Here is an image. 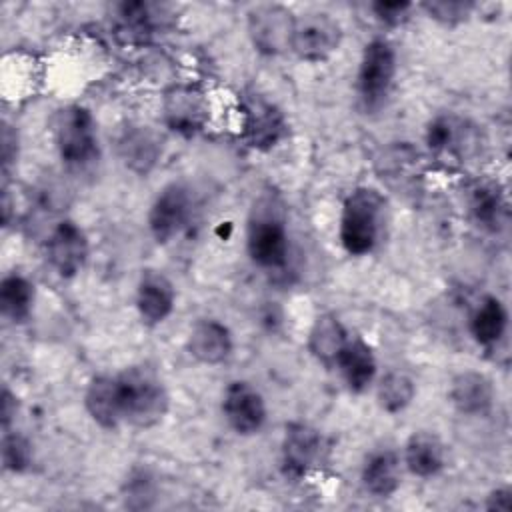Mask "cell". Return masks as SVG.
I'll use <instances>...</instances> for the list:
<instances>
[{
	"mask_svg": "<svg viewBox=\"0 0 512 512\" xmlns=\"http://www.w3.org/2000/svg\"><path fill=\"white\" fill-rule=\"evenodd\" d=\"M176 290L166 274L160 270H142L136 286V310L144 324H162L174 310Z\"/></svg>",
	"mask_w": 512,
	"mask_h": 512,
	"instance_id": "14",
	"label": "cell"
},
{
	"mask_svg": "<svg viewBox=\"0 0 512 512\" xmlns=\"http://www.w3.org/2000/svg\"><path fill=\"white\" fill-rule=\"evenodd\" d=\"M342 28L326 12H306L294 18L290 50L304 62H324L340 46Z\"/></svg>",
	"mask_w": 512,
	"mask_h": 512,
	"instance_id": "5",
	"label": "cell"
},
{
	"mask_svg": "<svg viewBox=\"0 0 512 512\" xmlns=\"http://www.w3.org/2000/svg\"><path fill=\"white\" fill-rule=\"evenodd\" d=\"M470 334L484 348L496 346L508 328V312L496 296H486L470 314Z\"/></svg>",
	"mask_w": 512,
	"mask_h": 512,
	"instance_id": "25",
	"label": "cell"
},
{
	"mask_svg": "<svg viewBox=\"0 0 512 512\" xmlns=\"http://www.w3.org/2000/svg\"><path fill=\"white\" fill-rule=\"evenodd\" d=\"M384 198L378 190L360 186L354 188L344 204L340 214V244L350 256L370 254L382 234L384 222Z\"/></svg>",
	"mask_w": 512,
	"mask_h": 512,
	"instance_id": "2",
	"label": "cell"
},
{
	"mask_svg": "<svg viewBox=\"0 0 512 512\" xmlns=\"http://www.w3.org/2000/svg\"><path fill=\"white\" fill-rule=\"evenodd\" d=\"M352 392H364L376 378V356L372 348L360 338L350 336L334 364Z\"/></svg>",
	"mask_w": 512,
	"mask_h": 512,
	"instance_id": "18",
	"label": "cell"
},
{
	"mask_svg": "<svg viewBox=\"0 0 512 512\" xmlns=\"http://www.w3.org/2000/svg\"><path fill=\"white\" fill-rule=\"evenodd\" d=\"M246 250L250 260L260 268H284L288 262V232L284 218L272 210L254 212L246 232Z\"/></svg>",
	"mask_w": 512,
	"mask_h": 512,
	"instance_id": "6",
	"label": "cell"
},
{
	"mask_svg": "<svg viewBox=\"0 0 512 512\" xmlns=\"http://www.w3.org/2000/svg\"><path fill=\"white\" fill-rule=\"evenodd\" d=\"M476 144L472 126L452 114H440L426 128V146L440 158L464 160Z\"/></svg>",
	"mask_w": 512,
	"mask_h": 512,
	"instance_id": "15",
	"label": "cell"
},
{
	"mask_svg": "<svg viewBox=\"0 0 512 512\" xmlns=\"http://www.w3.org/2000/svg\"><path fill=\"white\" fill-rule=\"evenodd\" d=\"M84 406H86V412L90 414V418L106 430H112L118 424H122L116 374L114 376H110V374L94 376L86 386Z\"/></svg>",
	"mask_w": 512,
	"mask_h": 512,
	"instance_id": "19",
	"label": "cell"
},
{
	"mask_svg": "<svg viewBox=\"0 0 512 512\" xmlns=\"http://www.w3.org/2000/svg\"><path fill=\"white\" fill-rule=\"evenodd\" d=\"M294 14L282 4H260L248 12V36L260 54L276 56L290 50Z\"/></svg>",
	"mask_w": 512,
	"mask_h": 512,
	"instance_id": "8",
	"label": "cell"
},
{
	"mask_svg": "<svg viewBox=\"0 0 512 512\" xmlns=\"http://www.w3.org/2000/svg\"><path fill=\"white\" fill-rule=\"evenodd\" d=\"M190 216H192L190 190L180 182H172L164 186L154 198L148 212V228L152 238L158 244H166L174 240L188 226Z\"/></svg>",
	"mask_w": 512,
	"mask_h": 512,
	"instance_id": "7",
	"label": "cell"
},
{
	"mask_svg": "<svg viewBox=\"0 0 512 512\" xmlns=\"http://www.w3.org/2000/svg\"><path fill=\"white\" fill-rule=\"evenodd\" d=\"M114 26L126 42H146L160 26L158 6L152 2H120L114 6Z\"/></svg>",
	"mask_w": 512,
	"mask_h": 512,
	"instance_id": "22",
	"label": "cell"
},
{
	"mask_svg": "<svg viewBox=\"0 0 512 512\" xmlns=\"http://www.w3.org/2000/svg\"><path fill=\"white\" fill-rule=\"evenodd\" d=\"M400 478V458L394 450H376L362 466V484L366 492L378 498L392 496L400 486Z\"/></svg>",
	"mask_w": 512,
	"mask_h": 512,
	"instance_id": "23",
	"label": "cell"
},
{
	"mask_svg": "<svg viewBox=\"0 0 512 512\" xmlns=\"http://www.w3.org/2000/svg\"><path fill=\"white\" fill-rule=\"evenodd\" d=\"M488 510H502L508 512L512 508V492L508 488H496L494 492H490L488 502H486Z\"/></svg>",
	"mask_w": 512,
	"mask_h": 512,
	"instance_id": "33",
	"label": "cell"
},
{
	"mask_svg": "<svg viewBox=\"0 0 512 512\" xmlns=\"http://www.w3.org/2000/svg\"><path fill=\"white\" fill-rule=\"evenodd\" d=\"M414 4L410 2H372L370 4V10L374 14V18L384 24V26H390V28H396L400 24H404L408 18H410V12H412Z\"/></svg>",
	"mask_w": 512,
	"mask_h": 512,
	"instance_id": "31",
	"label": "cell"
},
{
	"mask_svg": "<svg viewBox=\"0 0 512 512\" xmlns=\"http://www.w3.org/2000/svg\"><path fill=\"white\" fill-rule=\"evenodd\" d=\"M16 394H12L8 388L2 390V396H0V420H2V430H10V424L16 416Z\"/></svg>",
	"mask_w": 512,
	"mask_h": 512,
	"instance_id": "32",
	"label": "cell"
},
{
	"mask_svg": "<svg viewBox=\"0 0 512 512\" xmlns=\"http://www.w3.org/2000/svg\"><path fill=\"white\" fill-rule=\"evenodd\" d=\"M396 78V52L384 38L370 40L360 58L356 90L364 110H378L386 102Z\"/></svg>",
	"mask_w": 512,
	"mask_h": 512,
	"instance_id": "4",
	"label": "cell"
},
{
	"mask_svg": "<svg viewBox=\"0 0 512 512\" xmlns=\"http://www.w3.org/2000/svg\"><path fill=\"white\" fill-rule=\"evenodd\" d=\"M404 464L418 478H432L446 464L444 444L436 434L414 432L404 444Z\"/></svg>",
	"mask_w": 512,
	"mask_h": 512,
	"instance_id": "21",
	"label": "cell"
},
{
	"mask_svg": "<svg viewBox=\"0 0 512 512\" xmlns=\"http://www.w3.org/2000/svg\"><path fill=\"white\" fill-rule=\"evenodd\" d=\"M242 132L254 150L274 148L288 132L284 114L264 98H248L242 108Z\"/></svg>",
	"mask_w": 512,
	"mask_h": 512,
	"instance_id": "12",
	"label": "cell"
},
{
	"mask_svg": "<svg viewBox=\"0 0 512 512\" xmlns=\"http://www.w3.org/2000/svg\"><path fill=\"white\" fill-rule=\"evenodd\" d=\"M376 396H378V404L384 412L398 414L412 404V400L416 396V384L406 372L390 370L380 378Z\"/></svg>",
	"mask_w": 512,
	"mask_h": 512,
	"instance_id": "27",
	"label": "cell"
},
{
	"mask_svg": "<svg viewBox=\"0 0 512 512\" xmlns=\"http://www.w3.org/2000/svg\"><path fill=\"white\" fill-rule=\"evenodd\" d=\"M54 144L62 162L70 168H84L98 158V132L88 108L72 104L54 118Z\"/></svg>",
	"mask_w": 512,
	"mask_h": 512,
	"instance_id": "3",
	"label": "cell"
},
{
	"mask_svg": "<svg viewBox=\"0 0 512 512\" xmlns=\"http://www.w3.org/2000/svg\"><path fill=\"white\" fill-rule=\"evenodd\" d=\"M122 422L134 428H152L164 420L170 396L160 376L148 366H130L116 374Z\"/></svg>",
	"mask_w": 512,
	"mask_h": 512,
	"instance_id": "1",
	"label": "cell"
},
{
	"mask_svg": "<svg viewBox=\"0 0 512 512\" xmlns=\"http://www.w3.org/2000/svg\"><path fill=\"white\" fill-rule=\"evenodd\" d=\"M34 306V284L22 274H8L0 282V310L12 322H24Z\"/></svg>",
	"mask_w": 512,
	"mask_h": 512,
	"instance_id": "26",
	"label": "cell"
},
{
	"mask_svg": "<svg viewBox=\"0 0 512 512\" xmlns=\"http://www.w3.org/2000/svg\"><path fill=\"white\" fill-rule=\"evenodd\" d=\"M322 438L316 428L306 422H292L286 426L282 438V472L286 478L298 480L320 458Z\"/></svg>",
	"mask_w": 512,
	"mask_h": 512,
	"instance_id": "13",
	"label": "cell"
},
{
	"mask_svg": "<svg viewBox=\"0 0 512 512\" xmlns=\"http://www.w3.org/2000/svg\"><path fill=\"white\" fill-rule=\"evenodd\" d=\"M0 452H2V466L8 472L20 474V472H26L32 466V460H34L32 444L20 432L4 430Z\"/></svg>",
	"mask_w": 512,
	"mask_h": 512,
	"instance_id": "29",
	"label": "cell"
},
{
	"mask_svg": "<svg viewBox=\"0 0 512 512\" xmlns=\"http://www.w3.org/2000/svg\"><path fill=\"white\" fill-rule=\"evenodd\" d=\"M422 8L426 14L442 24L454 26L464 22L472 10L476 8L474 2H464V0H434V2H424Z\"/></svg>",
	"mask_w": 512,
	"mask_h": 512,
	"instance_id": "30",
	"label": "cell"
},
{
	"mask_svg": "<svg viewBox=\"0 0 512 512\" xmlns=\"http://www.w3.org/2000/svg\"><path fill=\"white\" fill-rule=\"evenodd\" d=\"M158 140L148 130H130L120 140V154L126 166L138 172H148L158 158Z\"/></svg>",
	"mask_w": 512,
	"mask_h": 512,
	"instance_id": "28",
	"label": "cell"
},
{
	"mask_svg": "<svg viewBox=\"0 0 512 512\" xmlns=\"http://www.w3.org/2000/svg\"><path fill=\"white\" fill-rule=\"evenodd\" d=\"M448 398L464 416H484L494 404V386L482 372L464 370L450 382Z\"/></svg>",
	"mask_w": 512,
	"mask_h": 512,
	"instance_id": "16",
	"label": "cell"
},
{
	"mask_svg": "<svg viewBox=\"0 0 512 512\" xmlns=\"http://www.w3.org/2000/svg\"><path fill=\"white\" fill-rule=\"evenodd\" d=\"M350 334L334 314H320L308 332V350L324 366H334Z\"/></svg>",
	"mask_w": 512,
	"mask_h": 512,
	"instance_id": "24",
	"label": "cell"
},
{
	"mask_svg": "<svg viewBox=\"0 0 512 512\" xmlns=\"http://www.w3.org/2000/svg\"><path fill=\"white\" fill-rule=\"evenodd\" d=\"M88 238L74 220L58 222L46 242L50 266L62 278H74L88 260Z\"/></svg>",
	"mask_w": 512,
	"mask_h": 512,
	"instance_id": "11",
	"label": "cell"
},
{
	"mask_svg": "<svg viewBox=\"0 0 512 512\" xmlns=\"http://www.w3.org/2000/svg\"><path fill=\"white\" fill-rule=\"evenodd\" d=\"M468 210L474 222L488 232H500L508 222V204L504 192L496 182L490 180L478 182L470 190Z\"/></svg>",
	"mask_w": 512,
	"mask_h": 512,
	"instance_id": "20",
	"label": "cell"
},
{
	"mask_svg": "<svg viewBox=\"0 0 512 512\" xmlns=\"http://www.w3.org/2000/svg\"><path fill=\"white\" fill-rule=\"evenodd\" d=\"M162 112L166 126L182 136H194L196 132H200L208 118L204 94L188 84H178L166 90L162 100Z\"/></svg>",
	"mask_w": 512,
	"mask_h": 512,
	"instance_id": "10",
	"label": "cell"
},
{
	"mask_svg": "<svg viewBox=\"0 0 512 512\" xmlns=\"http://www.w3.org/2000/svg\"><path fill=\"white\" fill-rule=\"evenodd\" d=\"M222 414L236 434L250 436L262 430L268 410L262 394L250 382L234 380L224 390Z\"/></svg>",
	"mask_w": 512,
	"mask_h": 512,
	"instance_id": "9",
	"label": "cell"
},
{
	"mask_svg": "<svg viewBox=\"0 0 512 512\" xmlns=\"http://www.w3.org/2000/svg\"><path fill=\"white\" fill-rule=\"evenodd\" d=\"M186 346L198 362L214 366L232 354L234 342L226 324L214 318H202L192 326Z\"/></svg>",
	"mask_w": 512,
	"mask_h": 512,
	"instance_id": "17",
	"label": "cell"
}]
</instances>
